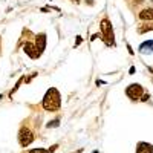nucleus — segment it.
Returning <instances> with one entry per match:
<instances>
[{"mask_svg": "<svg viewBox=\"0 0 153 153\" xmlns=\"http://www.w3.org/2000/svg\"><path fill=\"white\" fill-rule=\"evenodd\" d=\"M42 106L46 112H57L61 107V97H60V92L55 87L48 89V92L43 97Z\"/></svg>", "mask_w": 153, "mask_h": 153, "instance_id": "f257e3e1", "label": "nucleus"}, {"mask_svg": "<svg viewBox=\"0 0 153 153\" xmlns=\"http://www.w3.org/2000/svg\"><path fill=\"white\" fill-rule=\"evenodd\" d=\"M126 95L132 101H147L150 98V95L146 92V89L138 83H132V84L127 86L126 87Z\"/></svg>", "mask_w": 153, "mask_h": 153, "instance_id": "f03ea898", "label": "nucleus"}, {"mask_svg": "<svg viewBox=\"0 0 153 153\" xmlns=\"http://www.w3.org/2000/svg\"><path fill=\"white\" fill-rule=\"evenodd\" d=\"M100 35L106 46H115V34L109 19H103L100 23Z\"/></svg>", "mask_w": 153, "mask_h": 153, "instance_id": "7ed1b4c3", "label": "nucleus"}, {"mask_svg": "<svg viewBox=\"0 0 153 153\" xmlns=\"http://www.w3.org/2000/svg\"><path fill=\"white\" fill-rule=\"evenodd\" d=\"M35 139V132L32 130L31 126H22L19 130V144L22 147H28L31 143H34Z\"/></svg>", "mask_w": 153, "mask_h": 153, "instance_id": "20e7f679", "label": "nucleus"}, {"mask_svg": "<svg viewBox=\"0 0 153 153\" xmlns=\"http://www.w3.org/2000/svg\"><path fill=\"white\" fill-rule=\"evenodd\" d=\"M23 49H25V52H26L32 60H35V58H38V57L42 55V52L37 49V46H35L34 43H31V42H28L26 45H25V46H23Z\"/></svg>", "mask_w": 153, "mask_h": 153, "instance_id": "39448f33", "label": "nucleus"}, {"mask_svg": "<svg viewBox=\"0 0 153 153\" xmlns=\"http://www.w3.org/2000/svg\"><path fill=\"white\" fill-rule=\"evenodd\" d=\"M139 20H144V22H152L153 20V8H146L138 14Z\"/></svg>", "mask_w": 153, "mask_h": 153, "instance_id": "423d86ee", "label": "nucleus"}, {"mask_svg": "<svg viewBox=\"0 0 153 153\" xmlns=\"http://www.w3.org/2000/svg\"><path fill=\"white\" fill-rule=\"evenodd\" d=\"M136 153H153V146L141 141L136 144Z\"/></svg>", "mask_w": 153, "mask_h": 153, "instance_id": "0eeeda50", "label": "nucleus"}, {"mask_svg": "<svg viewBox=\"0 0 153 153\" xmlns=\"http://www.w3.org/2000/svg\"><path fill=\"white\" fill-rule=\"evenodd\" d=\"M35 46H37V49L40 51V52H43L45 46H46V34H38L35 37Z\"/></svg>", "mask_w": 153, "mask_h": 153, "instance_id": "6e6552de", "label": "nucleus"}, {"mask_svg": "<svg viewBox=\"0 0 153 153\" xmlns=\"http://www.w3.org/2000/svg\"><path fill=\"white\" fill-rule=\"evenodd\" d=\"M139 52L141 54H152L153 52V40H147V42L141 43V46H139Z\"/></svg>", "mask_w": 153, "mask_h": 153, "instance_id": "1a4fd4ad", "label": "nucleus"}, {"mask_svg": "<svg viewBox=\"0 0 153 153\" xmlns=\"http://www.w3.org/2000/svg\"><path fill=\"white\" fill-rule=\"evenodd\" d=\"M149 31H153V23H147V25H141L138 26V34H144V32H149Z\"/></svg>", "mask_w": 153, "mask_h": 153, "instance_id": "9d476101", "label": "nucleus"}, {"mask_svg": "<svg viewBox=\"0 0 153 153\" xmlns=\"http://www.w3.org/2000/svg\"><path fill=\"white\" fill-rule=\"evenodd\" d=\"M58 124H60V120L57 118V120H54V121H49V123H48V127H49V129H52V127H58Z\"/></svg>", "mask_w": 153, "mask_h": 153, "instance_id": "9b49d317", "label": "nucleus"}, {"mask_svg": "<svg viewBox=\"0 0 153 153\" xmlns=\"http://www.w3.org/2000/svg\"><path fill=\"white\" fill-rule=\"evenodd\" d=\"M28 153H48V150H45V149H32Z\"/></svg>", "mask_w": 153, "mask_h": 153, "instance_id": "f8f14e48", "label": "nucleus"}, {"mask_svg": "<svg viewBox=\"0 0 153 153\" xmlns=\"http://www.w3.org/2000/svg\"><path fill=\"white\" fill-rule=\"evenodd\" d=\"M57 147H58V144H55V146H52V147H49V149H48V153H54Z\"/></svg>", "mask_w": 153, "mask_h": 153, "instance_id": "ddd939ff", "label": "nucleus"}, {"mask_svg": "<svg viewBox=\"0 0 153 153\" xmlns=\"http://www.w3.org/2000/svg\"><path fill=\"white\" fill-rule=\"evenodd\" d=\"M74 2H78V0H74Z\"/></svg>", "mask_w": 153, "mask_h": 153, "instance_id": "4468645a", "label": "nucleus"}, {"mask_svg": "<svg viewBox=\"0 0 153 153\" xmlns=\"http://www.w3.org/2000/svg\"><path fill=\"white\" fill-rule=\"evenodd\" d=\"M152 2H153V0H152Z\"/></svg>", "mask_w": 153, "mask_h": 153, "instance_id": "2eb2a0df", "label": "nucleus"}]
</instances>
